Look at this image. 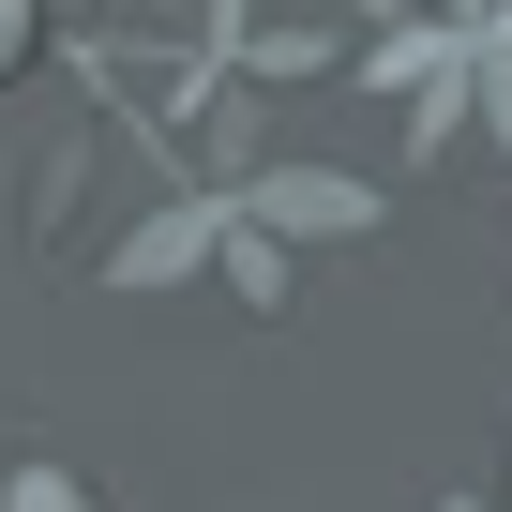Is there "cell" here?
<instances>
[{
	"label": "cell",
	"instance_id": "6da1fadb",
	"mask_svg": "<svg viewBox=\"0 0 512 512\" xmlns=\"http://www.w3.org/2000/svg\"><path fill=\"white\" fill-rule=\"evenodd\" d=\"M0 512H106L76 467H16V482H0Z\"/></svg>",
	"mask_w": 512,
	"mask_h": 512
},
{
	"label": "cell",
	"instance_id": "7a4b0ae2",
	"mask_svg": "<svg viewBox=\"0 0 512 512\" xmlns=\"http://www.w3.org/2000/svg\"><path fill=\"white\" fill-rule=\"evenodd\" d=\"M31 61V0H0V76H16Z\"/></svg>",
	"mask_w": 512,
	"mask_h": 512
}]
</instances>
